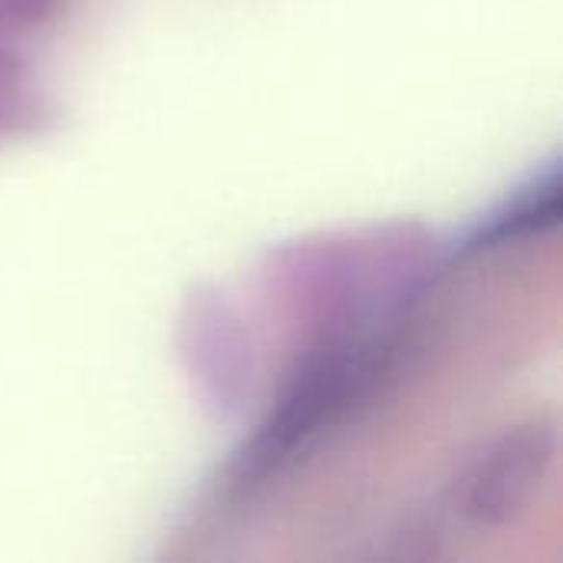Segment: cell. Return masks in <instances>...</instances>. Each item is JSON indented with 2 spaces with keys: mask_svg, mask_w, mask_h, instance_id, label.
Masks as SVG:
<instances>
[{
  "mask_svg": "<svg viewBox=\"0 0 563 563\" xmlns=\"http://www.w3.org/2000/svg\"><path fill=\"white\" fill-rule=\"evenodd\" d=\"M554 455V439L544 429L508 435L478 462L462 488L465 515L475 521H508L541 485Z\"/></svg>",
  "mask_w": 563,
  "mask_h": 563,
  "instance_id": "1",
  "label": "cell"
}]
</instances>
